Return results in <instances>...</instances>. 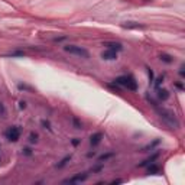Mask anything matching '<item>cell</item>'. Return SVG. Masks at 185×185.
I'll return each instance as SVG.
<instances>
[{
	"label": "cell",
	"instance_id": "6da1fadb",
	"mask_svg": "<svg viewBox=\"0 0 185 185\" xmlns=\"http://www.w3.org/2000/svg\"><path fill=\"white\" fill-rule=\"evenodd\" d=\"M114 84L117 85H122V87L127 88V90H132V91H136L137 90V82L135 81V78L130 75H122L117 77L114 80Z\"/></svg>",
	"mask_w": 185,
	"mask_h": 185
},
{
	"label": "cell",
	"instance_id": "7a4b0ae2",
	"mask_svg": "<svg viewBox=\"0 0 185 185\" xmlns=\"http://www.w3.org/2000/svg\"><path fill=\"white\" fill-rule=\"evenodd\" d=\"M158 114H159V117H161L163 122H166V123H168L169 126H172L174 129L180 127V122L176 120V117H175V114L172 113V111L165 110V109H158Z\"/></svg>",
	"mask_w": 185,
	"mask_h": 185
},
{
	"label": "cell",
	"instance_id": "3957f363",
	"mask_svg": "<svg viewBox=\"0 0 185 185\" xmlns=\"http://www.w3.org/2000/svg\"><path fill=\"white\" fill-rule=\"evenodd\" d=\"M64 49H65V52H68V54L71 55H77V56H81V58H90V54H88L87 49L81 48V46H77V45H67V46H64Z\"/></svg>",
	"mask_w": 185,
	"mask_h": 185
},
{
	"label": "cell",
	"instance_id": "277c9868",
	"mask_svg": "<svg viewBox=\"0 0 185 185\" xmlns=\"http://www.w3.org/2000/svg\"><path fill=\"white\" fill-rule=\"evenodd\" d=\"M5 136L9 142H17L20 137V127L19 126H12L5 132Z\"/></svg>",
	"mask_w": 185,
	"mask_h": 185
},
{
	"label": "cell",
	"instance_id": "5b68a950",
	"mask_svg": "<svg viewBox=\"0 0 185 185\" xmlns=\"http://www.w3.org/2000/svg\"><path fill=\"white\" fill-rule=\"evenodd\" d=\"M103 46H106L110 51H114V52L123 51V45L120 44V42H114V41H106V42H103Z\"/></svg>",
	"mask_w": 185,
	"mask_h": 185
},
{
	"label": "cell",
	"instance_id": "8992f818",
	"mask_svg": "<svg viewBox=\"0 0 185 185\" xmlns=\"http://www.w3.org/2000/svg\"><path fill=\"white\" fill-rule=\"evenodd\" d=\"M87 176L88 174H85V172H82V174H77L74 175V176H71V178H68V180L64 181V184H74V182H82V181H85L87 180Z\"/></svg>",
	"mask_w": 185,
	"mask_h": 185
},
{
	"label": "cell",
	"instance_id": "52a82bcc",
	"mask_svg": "<svg viewBox=\"0 0 185 185\" xmlns=\"http://www.w3.org/2000/svg\"><path fill=\"white\" fill-rule=\"evenodd\" d=\"M101 58L106 61H114V60H117V52L110 51V49H106L103 54H101Z\"/></svg>",
	"mask_w": 185,
	"mask_h": 185
},
{
	"label": "cell",
	"instance_id": "ba28073f",
	"mask_svg": "<svg viewBox=\"0 0 185 185\" xmlns=\"http://www.w3.org/2000/svg\"><path fill=\"white\" fill-rule=\"evenodd\" d=\"M101 139H103V133L97 132V133H94V135L90 137V143H91L92 146H97L98 143L101 142Z\"/></svg>",
	"mask_w": 185,
	"mask_h": 185
},
{
	"label": "cell",
	"instance_id": "9c48e42d",
	"mask_svg": "<svg viewBox=\"0 0 185 185\" xmlns=\"http://www.w3.org/2000/svg\"><path fill=\"white\" fill-rule=\"evenodd\" d=\"M122 26L125 27V29H145L143 25H140V23H137V22H125Z\"/></svg>",
	"mask_w": 185,
	"mask_h": 185
},
{
	"label": "cell",
	"instance_id": "30bf717a",
	"mask_svg": "<svg viewBox=\"0 0 185 185\" xmlns=\"http://www.w3.org/2000/svg\"><path fill=\"white\" fill-rule=\"evenodd\" d=\"M158 156H159V152L153 153L152 156H149L147 159H145V161H143V162H142L139 166H146V165H151V163H153V161H156V159H158Z\"/></svg>",
	"mask_w": 185,
	"mask_h": 185
},
{
	"label": "cell",
	"instance_id": "8fae6325",
	"mask_svg": "<svg viewBox=\"0 0 185 185\" xmlns=\"http://www.w3.org/2000/svg\"><path fill=\"white\" fill-rule=\"evenodd\" d=\"M158 98L162 100V101H166L169 98V92L166 90H163V88H158Z\"/></svg>",
	"mask_w": 185,
	"mask_h": 185
},
{
	"label": "cell",
	"instance_id": "7c38bea8",
	"mask_svg": "<svg viewBox=\"0 0 185 185\" xmlns=\"http://www.w3.org/2000/svg\"><path fill=\"white\" fill-rule=\"evenodd\" d=\"M71 159H72V155H67L65 158H62V159L60 161V162L56 163V168H62V166H65V165H67L68 162H70Z\"/></svg>",
	"mask_w": 185,
	"mask_h": 185
},
{
	"label": "cell",
	"instance_id": "4fadbf2b",
	"mask_svg": "<svg viewBox=\"0 0 185 185\" xmlns=\"http://www.w3.org/2000/svg\"><path fill=\"white\" fill-rule=\"evenodd\" d=\"M159 60L163 61V62H166V64H171V62H174L172 56H171V55H166V54H162L161 56H159Z\"/></svg>",
	"mask_w": 185,
	"mask_h": 185
},
{
	"label": "cell",
	"instance_id": "5bb4252c",
	"mask_svg": "<svg viewBox=\"0 0 185 185\" xmlns=\"http://www.w3.org/2000/svg\"><path fill=\"white\" fill-rule=\"evenodd\" d=\"M111 156H114V153H113V152H109V153H106V155H101V156L98 158V162H103V161H107V159H110Z\"/></svg>",
	"mask_w": 185,
	"mask_h": 185
},
{
	"label": "cell",
	"instance_id": "9a60e30c",
	"mask_svg": "<svg viewBox=\"0 0 185 185\" xmlns=\"http://www.w3.org/2000/svg\"><path fill=\"white\" fill-rule=\"evenodd\" d=\"M147 172H149V174H158V172H159V168L156 166V165L151 163V166L147 168Z\"/></svg>",
	"mask_w": 185,
	"mask_h": 185
},
{
	"label": "cell",
	"instance_id": "2e32d148",
	"mask_svg": "<svg viewBox=\"0 0 185 185\" xmlns=\"http://www.w3.org/2000/svg\"><path fill=\"white\" fill-rule=\"evenodd\" d=\"M158 143H159V140H155V142H153V143H149L147 146H145V147H143V149H142V152H146L147 149H152V147L155 146V145H158Z\"/></svg>",
	"mask_w": 185,
	"mask_h": 185
},
{
	"label": "cell",
	"instance_id": "e0dca14e",
	"mask_svg": "<svg viewBox=\"0 0 185 185\" xmlns=\"http://www.w3.org/2000/svg\"><path fill=\"white\" fill-rule=\"evenodd\" d=\"M29 140H31V143H36L38 142V135L36 133H31L29 135Z\"/></svg>",
	"mask_w": 185,
	"mask_h": 185
},
{
	"label": "cell",
	"instance_id": "ac0fdd59",
	"mask_svg": "<svg viewBox=\"0 0 185 185\" xmlns=\"http://www.w3.org/2000/svg\"><path fill=\"white\" fill-rule=\"evenodd\" d=\"M41 125H42V127H44V129H48V130H51V123H49V122H46V120H42V122H41Z\"/></svg>",
	"mask_w": 185,
	"mask_h": 185
},
{
	"label": "cell",
	"instance_id": "d6986e66",
	"mask_svg": "<svg viewBox=\"0 0 185 185\" xmlns=\"http://www.w3.org/2000/svg\"><path fill=\"white\" fill-rule=\"evenodd\" d=\"M0 116L6 117V109H5V106H3V103H0Z\"/></svg>",
	"mask_w": 185,
	"mask_h": 185
},
{
	"label": "cell",
	"instance_id": "ffe728a7",
	"mask_svg": "<svg viewBox=\"0 0 185 185\" xmlns=\"http://www.w3.org/2000/svg\"><path fill=\"white\" fill-rule=\"evenodd\" d=\"M72 123H74V126H75V129H81V127H82V125L80 123V122H78V120L75 119V117L72 119Z\"/></svg>",
	"mask_w": 185,
	"mask_h": 185
},
{
	"label": "cell",
	"instance_id": "44dd1931",
	"mask_svg": "<svg viewBox=\"0 0 185 185\" xmlns=\"http://www.w3.org/2000/svg\"><path fill=\"white\" fill-rule=\"evenodd\" d=\"M22 151H23V155H26V156H31V155H32V149H31V147H25Z\"/></svg>",
	"mask_w": 185,
	"mask_h": 185
},
{
	"label": "cell",
	"instance_id": "7402d4cb",
	"mask_svg": "<svg viewBox=\"0 0 185 185\" xmlns=\"http://www.w3.org/2000/svg\"><path fill=\"white\" fill-rule=\"evenodd\" d=\"M162 82H163V77H159L158 80H156V82H155V87L159 88V87H161V84H162Z\"/></svg>",
	"mask_w": 185,
	"mask_h": 185
},
{
	"label": "cell",
	"instance_id": "603a6c76",
	"mask_svg": "<svg viewBox=\"0 0 185 185\" xmlns=\"http://www.w3.org/2000/svg\"><path fill=\"white\" fill-rule=\"evenodd\" d=\"M147 74H149V82L153 81V71L151 68H147Z\"/></svg>",
	"mask_w": 185,
	"mask_h": 185
},
{
	"label": "cell",
	"instance_id": "cb8c5ba5",
	"mask_svg": "<svg viewBox=\"0 0 185 185\" xmlns=\"http://www.w3.org/2000/svg\"><path fill=\"white\" fill-rule=\"evenodd\" d=\"M80 142H81V139H78V137H75V139H72V140H71V143H72L74 146H77V145H78Z\"/></svg>",
	"mask_w": 185,
	"mask_h": 185
},
{
	"label": "cell",
	"instance_id": "d4e9b609",
	"mask_svg": "<svg viewBox=\"0 0 185 185\" xmlns=\"http://www.w3.org/2000/svg\"><path fill=\"white\" fill-rule=\"evenodd\" d=\"M19 107L20 109H26V101H19Z\"/></svg>",
	"mask_w": 185,
	"mask_h": 185
},
{
	"label": "cell",
	"instance_id": "484cf974",
	"mask_svg": "<svg viewBox=\"0 0 185 185\" xmlns=\"http://www.w3.org/2000/svg\"><path fill=\"white\" fill-rule=\"evenodd\" d=\"M180 75L184 77V68H180Z\"/></svg>",
	"mask_w": 185,
	"mask_h": 185
}]
</instances>
